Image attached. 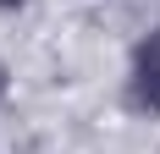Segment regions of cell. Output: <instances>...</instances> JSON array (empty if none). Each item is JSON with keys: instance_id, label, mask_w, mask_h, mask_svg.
<instances>
[{"instance_id": "6da1fadb", "label": "cell", "mask_w": 160, "mask_h": 154, "mask_svg": "<svg viewBox=\"0 0 160 154\" xmlns=\"http://www.w3.org/2000/svg\"><path fill=\"white\" fill-rule=\"evenodd\" d=\"M127 105L138 116H160V28L138 39L132 50V72H127Z\"/></svg>"}, {"instance_id": "7a4b0ae2", "label": "cell", "mask_w": 160, "mask_h": 154, "mask_svg": "<svg viewBox=\"0 0 160 154\" xmlns=\"http://www.w3.org/2000/svg\"><path fill=\"white\" fill-rule=\"evenodd\" d=\"M17 6H28V0H0V11H17Z\"/></svg>"}, {"instance_id": "3957f363", "label": "cell", "mask_w": 160, "mask_h": 154, "mask_svg": "<svg viewBox=\"0 0 160 154\" xmlns=\"http://www.w3.org/2000/svg\"><path fill=\"white\" fill-rule=\"evenodd\" d=\"M6 88H11V77H6V66H0V99H6Z\"/></svg>"}]
</instances>
